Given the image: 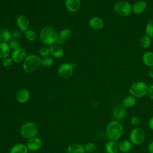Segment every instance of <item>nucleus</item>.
I'll use <instances>...</instances> for the list:
<instances>
[{
  "instance_id": "f257e3e1",
  "label": "nucleus",
  "mask_w": 153,
  "mask_h": 153,
  "mask_svg": "<svg viewBox=\"0 0 153 153\" xmlns=\"http://www.w3.org/2000/svg\"><path fill=\"white\" fill-rule=\"evenodd\" d=\"M123 132L124 127L120 121L114 120L106 126V134L111 140L117 141L121 138Z\"/></svg>"
},
{
  "instance_id": "f03ea898",
  "label": "nucleus",
  "mask_w": 153,
  "mask_h": 153,
  "mask_svg": "<svg viewBox=\"0 0 153 153\" xmlns=\"http://www.w3.org/2000/svg\"><path fill=\"white\" fill-rule=\"evenodd\" d=\"M59 34L56 30L51 26L43 27L39 33L41 41L45 45H51L56 43Z\"/></svg>"
},
{
  "instance_id": "7ed1b4c3",
  "label": "nucleus",
  "mask_w": 153,
  "mask_h": 153,
  "mask_svg": "<svg viewBox=\"0 0 153 153\" xmlns=\"http://www.w3.org/2000/svg\"><path fill=\"white\" fill-rule=\"evenodd\" d=\"M41 65V58L35 54L27 55L23 62L22 67L26 73H31L36 71Z\"/></svg>"
},
{
  "instance_id": "20e7f679",
  "label": "nucleus",
  "mask_w": 153,
  "mask_h": 153,
  "mask_svg": "<svg viewBox=\"0 0 153 153\" xmlns=\"http://www.w3.org/2000/svg\"><path fill=\"white\" fill-rule=\"evenodd\" d=\"M20 134L25 139H29L36 136L38 133V127L33 122H26L20 128Z\"/></svg>"
},
{
  "instance_id": "39448f33",
  "label": "nucleus",
  "mask_w": 153,
  "mask_h": 153,
  "mask_svg": "<svg viewBox=\"0 0 153 153\" xmlns=\"http://www.w3.org/2000/svg\"><path fill=\"white\" fill-rule=\"evenodd\" d=\"M148 87L143 81H137L131 85L129 88L130 95L136 98H140L145 96L148 92Z\"/></svg>"
},
{
  "instance_id": "423d86ee",
  "label": "nucleus",
  "mask_w": 153,
  "mask_h": 153,
  "mask_svg": "<svg viewBox=\"0 0 153 153\" xmlns=\"http://www.w3.org/2000/svg\"><path fill=\"white\" fill-rule=\"evenodd\" d=\"M146 134L144 130L141 127H136L133 128L129 134V140L133 145H139L145 139Z\"/></svg>"
},
{
  "instance_id": "0eeeda50",
  "label": "nucleus",
  "mask_w": 153,
  "mask_h": 153,
  "mask_svg": "<svg viewBox=\"0 0 153 153\" xmlns=\"http://www.w3.org/2000/svg\"><path fill=\"white\" fill-rule=\"evenodd\" d=\"M114 10L119 16L126 17L130 14L131 11V6L128 1H120L115 4Z\"/></svg>"
},
{
  "instance_id": "6e6552de",
  "label": "nucleus",
  "mask_w": 153,
  "mask_h": 153,
  "mask_svg": "<svg viewBox=\"0 0 153 153\" xmlns=\"http://www.w3.org/2000/svg\"><path fill=\"white\" fill-rule=\"evenodd\" d=\"M74 71V68L71 63H63L61 64L58 68V74L59 76L64 79L71 77Z\"/></svg>"
},
{
  "instance_id": "1a4fd4ad",
  "label": "nucleus",
  "mask_w": 153,
  "mask_h": 153,
  "mask_svg": "<svg viewBox=\"0 0 153 153\" xmlns=\"http://www.w3.org/2000/svg\"><path fill=\"white\" fill-rule=\"evenodd\" d=\"M112 114V117L115 120L120 121L123 120L127 115L126 108L123 106L122 104L117 105L114 108Z\"/></svg>"
},
{
  "instance_id": "9d476101",
  "label": "nucleus",
  "mask_w": 153,
  "mask_h": 153,
  "mask_svg": "<svg viewBox=\"0 0 153 153\" xmlns=\"http://www.w3.org/2000/svg\"><path fill=\"white\" fill-rule=\"evenodd\" d=\"M26 56V50L22 47L14 50L11 54V57L14 63L23 62Z\"/></svg>"
},
{
  "instance_id": "9b49d317",
  "label": "nucleus",
  "mask_w": 153,
  "mask_h": 153,
  "mask_svg": "<svg viewBox=\"0 0 153 153\" xmlns=\"http://www.w3.org/2000/svg\"><path fill=\"white\" fill-rule=\"evenodd\" d=\"M26 145L29 151H37L39 150L42 146V141L38 137H34L27 140Z\"/></svg>"
},
{
  "instance_id": "f8f14e48",
  "label": "nucleus",
  "mask_w": 153,
  "mask_h": 153,
  "mask_svg": "<svg viewBox=\"0 0 153 153\" xmlns=\"http://www.w3.org/2000/svg\"><path fill=\"white\" fill-rule=\"evenodd\" d=\"M16 24L19 29L24 32L28 30L30 26V22L29 19L26 16L24 15H20L17 17Z\"/></svg>"
},
{
  "instance_id": "ddd939ff",
  "label": "nucleus",
  "mask_w": 153,
  "mask_h": 153,
  "mask_svg": "<svg viewBox=\"0 0 153 153\" xmlns=\"http://www.w3.org/2000/svg\"><path fill=\"white\" fill-rule=\"evenodd\" d=\"M30 94L29 90L26 88H22L17 92L16 94V99L19 103H25L28 102L30 99Z\"/></svg>"
},
{
  "instance_id": "4468645a",
  "label": "nucleus",
  "mask_w": 153,
  "mask_h": 153,
  "mask_svg": "<svg viewBox=\"0 0 153 153\" xmlns=\"http://www.w3.org/2000/svg\"><path fill=\"white\" fill-rule=\"evenodd\" d=\"M88 25L94 30H100L104 26V22L99 17H93L88 20Z\"/></svg>"
},
{
  "instance_id": "2eb2a0df",
  "label": "nucleus",
  "mask_w": 153,
  "mask_h": 153,
  "mask_svg": "<svg viewBox=\"0 0 153 153\" xmlns=\"http://www.w3.org/2000/svg\"><path fill=\"white\" fill-rule=\"evenodd\" d=\"M80 0H65V6L71 13L76 12L80 8Z\"/></svg>"
},
{
  "instance_id": "dca6fc26",
  "label": "nucleus",
  "mask_w": 153,
  "mask_h": 153,
  "mask_svg": "<svg viewBox=\"0 0 153 153\" xmlns=\"http://www.w3.org/2000/svg\"><path fill=\"white\" fill-rule=\"evenodd\" d=\"M147 7V4L144 1H138L131 6V11L136 14L143 13Z\"/></svg>"
},
{
  "instance_id": "f3484780",
  "label": "nucleus",
  "mask_w": 153,
  "mask_h": 153,
  "mask_svg": "<svg viewBox=\"0 0 153 153\" xmlns=\"http://www.w3.org/2000/svg\"><path fill=\"white\" fill-rule=\"evenodd\" d=\"M105 150L106 153H119L118 143L117 141L109 140L105 145Z\"/></svg>"
},
{
  "instance_id": "a211bd4d",
  "label": "nucleus",
  "mask_w": 153,
  "mask_h": 153,
  "mask_svg": "<svg viewBox=\"0 0 153 153\" xmlns=\"http://www.w3.org/2000/svg\"><path fill=\"white\" fill-rule=\"evenodd\" d=\"M50 54L55 58H60L64 55V50L58 44H53L50 46Z\"/></svg>"
},
{
  "instance_id": "6ab92c4d",
  "label": "nucleus",
  "mask_w": 153,
  "mask_h": 153,
  "mask_svg": "<svg viewBox=\"0 0 153 153\" xmlns=\"http://www.w3.org/2000/svg\"><path fill=\"white\" fill-rule=\"evenodd\" d=\"M67 153H85L84 147L79 143H73L69 145L66 149Z\"/></svg>"
},
{
  "instance_id": "aec40b11",
  "label": "nucleus",
  "mask_w": 153,
  "mask_h": 153,
  "mask_svg": "<svg viewBox=\"0 0 153 153\" xmlns=\"http://www.w3.org/2000/svg\"><path fill=\"white\" fill-rule=\"evenodd\" d=\"M29 149L26 145L23 143H17L13 145L10 149V153H28Z\"/></svg>"
},
{
  "instance_id": "412c9836",
  "label": "nucleus",
  "mask_w": 153,
  "mask_h": 153,
  "mask_svg": "<svg viewBox=\"0 0 153 153\" xmlns=\"http://www.w3.org/2000/svg\"><path fill=\"white\" fill-rule=\"evenodd\" d=\"M133 144L129 140H123L118 143L119 151L123 153H127L129 152L132 148Z\"/></svg>"
},
{
  "instance_id": "4be33fe9",
  "label": "nucleus",
  "mask_w": 153,
  "mask_h": 153,
  "mask_svg": "<svg viewBox=\"0 0 153 153\" xmlns=\"http://www.w3.org/2000/svg\"><path fill=\"white\" fill-rule=\"evenodd\" d=\"M11 48L7 42H0V59H4L10 54Z\"/></svg>"
},
{
  "instance_id": "5701e85b",
  "label": "nucleus",
  "mask_w": 153,
  "mask_h": 153,
  "mask_svg": "<svg viewBox=\"0 0 153 153\" xmlns=\"http://www.w3.org/2000/svg\"><path fill=\"white\" fill-rule=\"evenodd\" d=\"M12 33L6 29H0V42H8L11 40Z\"/></svg>"
},
{
  "instance_id": "b1692460",
  "label": "nucleus",
  "mask_w": 153,
  "mask_h": 153,
  "mask_svg": "<svg viewBox=\"0 0 153 153\" xmlns=\"http://www.w3.org/2000/svg\"><path fill=\"white\" fill-rule=\"evenodd\" d=\"M136 103V97L131 95L126 96L123 100L122 105L126 108H130L133 107Z\"/></svg>"
},
{
  "instance_id": "393cba45",
  "label": "nucleus",
  "mask_w": 153,
  "mask_h": 153,
  "mask_svg": "<svg viewBox=\"0 0 153 153\" xmlns=\"http://www.w3.org/2000/svg\"><path fill=\"white\" fill-rule=\"evenodd\" d=\"M142 61L147 66L153 67V52L147 51L142 56Z\"/></svg>"
},
{
  "instance_id": "a878e982",
  "label": "nucleus",
  "mask_w": 153,
  "mask_h": 153,
  "mask_svg": "<svg viewBox=\"0 0 153 153\" xmlns=\"http://www.w3.org/2000/svg\"><path fill=\"white\" fill-rule=\"evenodd\" d=\"M72 35V30L69 28H64L59 33V38L65 41L71 38Z\"/></svg>"
},
{
  "instance_id": "bb28decb",
  "label": "nucleus",
  "mask_w": 153,
  "mask_h": 153,
  "mask_svg": "<svg viewBox=\"0 0 153 153\" xmlns=\"http://www.w3.org/2000/svg\"><path fill=\"white\" fill-rule=\"evenodd\" d=\"M25 38L30 42H34L37 38L36 33L32 29H28L25 32Z\"/></svg>"
},
{
  "instance_id": "cd10ccee",
  "label": "nucleus",
  "mask_w": 153,
  "mask_h": 153,
  "mask_svg": "<svg viewBox=\"0 0 153 153\" xmlns=\"http://www.w3.org/2000/svg\"><path fill=\"white\" fill-rule=\"evenodd\" d=\"M151 44V40L150 37L147 35H144L140 39V45L143 48H148Z\"/></svg>"
},
{
  "instance_id": "c85d7f7f",
  "label": "nucleus",
  "mask_w": 153,
  "mask_h": 153,
  "mask_svg": "<svg viewBox=\"0 0 153 153\" xmlns=\"http://www.w3.org/2000/svg\"><path fill=\"white\" fill-rule=\"evenodd\" d=\"M54 61V59L50 57V56H46V57H42L41 58V65L45 67H49L53 65Z\"/></svg>"
},
{
  "instance_id": "c756f323",
  "label": "nucleus",
  "mask_w": 153,
  "mask_h": 153,
  "mask_svg": "<svg viewBox=\"0 0 153 153\" xmlns=\"http://www.w3.org/2000/svg\"><path fill=\"white\" fill-rule=\"evenodd\" d=\"M146 35L149 37L153 38V20H151L148 22L145 27Z\"/></svg>"
},
{
  "instance_id": "7c9ffc66",
  "label": "nucleus",
  "mask_w": 153,
  "mask_h": 153,
  "mask_svg": "<svg viewBox=\"0 0 153 153\" xmlns=\"http://www.w3.org/2000/svg\"><path fill=\"white\" fill-rule=\"evenodd\" d=\"M85 152L88 153H91L94 152L96 149V145L93 142H88L84 145Z\"/></svg>"
},
{
  "instance_id": "2f4dec72",
  "label": "nucleus",
  "mask_w": 153,
  "mask_h": 153,
  "mask_svg": "<svg viewBox=\"0 0 153 153\" xmlns=\"http://www.w3.org/2000/svg\"><path fill=\"white\" fill-rule=\"evenodd\" d=\"M39 54L42 57H46L48 56V55L50 54V48L47 47V46H44L42 47L40 50H39Z\"/></svg>"
},
{
  "instance_id": "473e14b6",
  "label": "nucleus",
  "mask_w": 153,
  "mask_h": 153,
  "mask_svg": "<svg viewBox=\"0 0 153 153\" xmlns=\"http://www.w3.org/2000/svg\"><path fill=\"white\" fill-rule=\"evenodd\" d=\"M13 61L11 57H7L6 58H4L2 59V65L4 67H10L13 65Z\"/></svg>"
},
{
  "instance_id": "72a5a7b5",
  "label": "nucleus",
  "mask_w": 153,
  "mask_h": 153,
  "mask_svg": "<svg viewBox=\"0 0 153 153\" xmlns=\"http://www.w3.org/2000/svg\"><path fill=\"white\" fill-rule=\"evenodd\" d=\"M8 44H9V46L10 47L11 49H13V50H16L17 48H20V44L17 41V40H14V39H11V41H10L8 42Z\"/></svg>"
},
{
  "instance_id": "f704fd0d",
  "label": "nucleus",
  "mask_w": 153,
  "mask_h": 153,
  "mask_svg": "<svg viewBox=\"0 0 153 153\" xmlns=\"http://www.w3.org/2000/svg\"><path fill=\"white\" fill-rule=\"evenodd\" d=\"M130 123H131V124L132 126H139L140 123H141V120L140 119L139 117H137V116H133L131 118V120H130Z\"/></svg>"
},
{
  "instance_id": "c9c22d12",
  "label": "nucleus",
  "mask_w": 153,
  "mask_h": 153,
  "mask_svg": "<svg viewBox=\"0 0 153 153\" xmlns=\"http://www.w3.org/2000/svg\"><path fill=\"white\" fill-rule=\"evenodd\" d=\"M21 37H22V35L19 31L15 30L12 33V38L14 40L19 39Z\"/></svg>"
},
{
  "instance_id": "e433bc0d",
  "label": "nucleus",
  "mask_w": 153,
  "mask_h": 153,
  "mask_svg": "<svg viewBox=\"0 0 153 153\" xmlns=\"http://www.w3.org/2000/svg\"><path fill=\"white\" fill-rule=\"evenodd\" d=\"M147 94L151 99L153 100V85H151L148 87Z\"/></svg>"
},
{
  "instance_id": "4c0bfd02",
  "label": "nucleus",
  "mask_w": 153,
  "mask_h": 153,
  "mask_svg": "<svg viewBox=\"0 0 153 153\" xmlns=\"http://www.w3.org/2000/svg\"><path fill=\"white\" fill-rule=\"evenodd\" d=\"M148 151L149 153H153V141L149 143L148 145Z\"/></svg>"
},
{
  "instance_id": "58836bf2",
  "label": "nucleus",
  "mask_w": 153,
  "mask_h": 153,
  "mask_svg": "<svg viewBox=\"0 0 153 153\" xmlns=\"http://www.w3.org/2000/svg\"><path fill=\"white\" fill-rule=\"evenodd\" d=\"M148 127L149 128L152 130L153 131V116L152 117L150 118V119L149 120V121H148Z\"/></svg>"
},
{
  "instance_id": "ea45409f",
  "label": "nucleus",
  "mask_w": 153,
  "mask_h": 153,
  "mask_svg": "<svg viewBox=\"0 0 153 153\" xmlns=\"http://www.w3.org/2000/svg\"><path fill=\"white\" fill-rule=\"evenodd\" d=\"M149 75L150 77L153 78V67H151V68L149 71Z\"/></svg>"
},
{
  "instance_id": "a19ab883",
  "label": "nucleus",
  "mask_w": 153,
  "mask_h": 153,
  "mask_svg": "<svg viewBox=\"0 0 153 153\" xmlns=\"http://www.w3.org/2000/svg\"><path fill=\"white\" fill-rule=\"evenodd\" d=\"M72 64V66H73V68H76V66H77V63H76V62H74V63H71Z\"/></svg>"
},
{
  "instance_id": "79ce46f5",
  "label": "nucleus",
  "mask_w": 153,
  "mask_h": 153,
  "mask_svg": "<svg viewBox=\"0 0 153 153\" xmlns=\"http://www.w3.org/2000/svg\"><path fill=\"white\" fill-rule=\"evenodd\" d=\"M8 153H10V152H8Z\"/></svg>"
}]
</instances>
